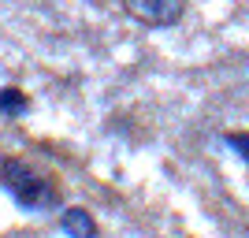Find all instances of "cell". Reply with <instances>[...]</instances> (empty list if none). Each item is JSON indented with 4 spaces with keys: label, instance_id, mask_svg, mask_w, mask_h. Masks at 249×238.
<instances>
[{
    "label": "cell",
    "instance_id": "cell-1",
    "mask_svg": "<svg viewBox=\"0 0 249 238\" xmlns=\"http://www.w3.org/2000/svg\"><path fill=\"white\" fill-rule=\"evenodd\" d=\"M0 183H4V190H8L22 208H30V212L60 205V186H56L45 171L30 167L26 160H19V156H4V160H0Z\"/></svg>",
    "mask_w": 249,
    "mask_h": 238
},
{
    "label": "cell",
    "instance_id": "cell-2",
    "mask_svg": "<svg viewBox=\"0 0 249 238\" xmlns=\"http://www.w3.org/2000/svg\"><path fill=\"white\" fill-rule=\"evenodd\" d=\"M123 8L142 26H175L186 15V0H123Z\"/></svg>",
    "mask_w": 249,
    "mask_h": 238
},
{
    "label": "cell",
    "instance_id": "cell-3",
    "mask_svg": "<svg viewBox=\"0 0 249 238\" xmlns=\"http://www.w3.org/2000/svg\"><path fill=\"white\" fill-rule=\"evenodd\" d=\"M60 223H63V231H67L71 238H97V220H93V212L82 208V205L63 208Z\"/></svg>",
    "mask_w": 249,
    "mask_h": 238
},
{
    "label": "cell",
    "instance_id": "cell-4",
    "mask_svg": "<svg viewBox=\"0 0 249 238\" xmlns=\"http://www.w3.org/2000/svg\"><path fill=\"white\" fill-rule=\"evenodd\" d=\"M26 108H30V97L22 93L19 86H4V90H0V115L19 119V115H26Z\"/></svg>",
    "mask_w": 249,
    "mask_h": 238
},
{
    "label": "cell",
    "instance_id": "cell-5",
    "mask_svg": "<svg viewBox=\"0 0 249 238\" xmlns=\"http://www.w3.org/2000/svg\"><path fill=\"white\" fill-rule=\"evenodd\" d=\"M223 142H227L231 149L242 156V160H249V134H246V130H227V134H223Z\"/></svg>",
    "mask_w": 249,
    "mask_h": 238
}]
</instances>
